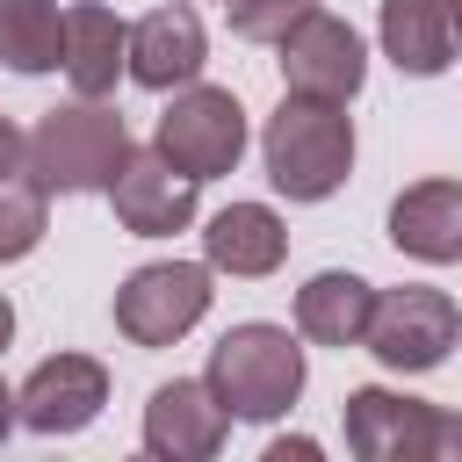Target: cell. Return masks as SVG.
Wrapping results in <instances>:
<instances>
[{
  "instance_id": "24",
  "label": "cell",
  "mask_w": 462,
  "mask_h": 462,
  "mask_svg": "<svg viewBox=\"0 0 462 462\" xmlns=\"http://www.w3.org/2000/svg\"><path fill=\"white\" fill-rule=\"evenodd\" d=\"M7 426H14V390L0 383V440H7Z\"/></svg>"
},
{
  "instance_id": "11",
  "label": "cell",
  "mask_w": 462,
  "mask_h": 462,
  "mask_svg": "<svg viewBox=\"0 0 462 462\" xmlns=\"http://www.w3.org/2000/svg\"><path fill=\"white\" fill-rule=\"evenodd\" d=\"M202 65H209V36H202V14H195L188 0L152 7V14L123 36V72H130L137 87H152V94L188 87Z\"/></svg>"
},
{
  "instance_id": "7",
  "label": "cell",
  "mask_w": 462,
  "mask_h": 462,
  "mask_svg": "<svg viewBox=\"0 0 462 462\" xmlns=\"http://www.w3.org/2000/svg\"><path fill=\"white\" fill-rule=\"evenodd\" d=\"M209 310V267L195 260H152L116 289V332L130 346H173Z\"/></svg>"
},
{
  "instance_id": "16",
  "label": "cell",
  "mask_w": 462,
  "mask_h": 462,
  "mask_svg": "<svg viewBox=\"0 0 462 462\" xmlns=\"http://www.w3.org/2000/svg\"><path fill=\"white\" fill-rule=\"evenodd\" d=\"M383 51L411 79L448 72L455 65V0H383Z\"/></svg>"
},
{
  "instance_id": "15",
  "label": "cell",
  "mask_w": 462,
  "mask_h": 462,
  "mask_svg": "<svg viewBox=\"0 0 462 462\" xmlns=\"http://www.w3.org/2000/svg\"><path fill=\"white\" fill-rule=\"evenodd\" d=\"M202 253H209V267H224V274H238V282H260V274L282 267L289 231H282V217H274L267 202H231V209L209 217Z\"/></svg>"
},
{
  "instance_id": "9",
  "label": "cell",
  "mask_w": 462,
  "mask_h": 462,
  "mask_svg": "<svg viewBox=\"0 0 462 462\" xmlns=\"http://www.w3.org/2000/svg\"><path fill=\"white\" fill-rule=\"evenodd\" d=\"M195 188L202 180H188L159 144H130L123 152V166H116V180L101 188L108 202H116V224L130 231V238H173V231H188L195 224Z\"/></svg>"
},
{
  "instance_id": "20",
  "label": "cell",
  "mask_w": 462,
  "mask_h": 462,
  "mask_svg": "<svg viewBox=\"0 0 462 462\" xmlns=\"http://www.w3.org/2000/svg\"><path fill=\"white\" fill-rule=\"evenodd\" d=\"M318 0H224V14H231V36H245V43H274L289 22H303Z\"/></svg>"
},
{
  "instance_id": "5",
  "label": "cell",
  "mask_w": 462,
  "mask_h": 462,
  "mask_svg": "<svg viewBox=\"0 0 462 462\" xmlns=\"http://www.w3.org/2000/svg\"><path fill=\"white\" fill-rule=\"evenodd\" d=\"M346 448L361 462H433V455L462 448V426L440 404H419V397H397V390L368 383V390L346 397Z\"/></svg>"
},
{
  "instance_id": "18",
  "label": "cell",
  "mask_w": 462,
  "mask_h": 462,
  "mask_svg": "<svg viewBox=\"0 0 462 462\" xmlns=\"http://www.w3.org/2000/svg\"><path fill=\"white\" fill-rule=\"evenodd\" d=\"M65 7L58 0H0V65L7 72H58Z\"/></svg>"
},
{
  "instance_id": "3",
  "label": "cell",
  "mask_w": 462,
  "mask_h": 462,
  "mask_svg": "<svg viewBox=\"0 0 462 462\" xmlns=\"http://www.w3.org/2000/svg\"><path fill=\"white\" fill-rule=\"evenodd\" d=\"M202 383L231 419H282L303 397V346L289 325H231L209 346Z\"/></svg>"
},
{
  "instance_id": "22",
  "label": "cell",
  "mask_w": 462,
  "mask_h": 462,
  "mask_svg": "<svg viewBox=\"0 0 462 462\" xmlns=\"http://www.w3.org/2000/svg\"><path fill=\"white\" fill-rule=\"evenodd\" d=\"M289 455H296V462H310V455H318V440H274V448H267V462H289Z\"/></svg>"
},
{
  "instance_id": "10",
  "label": "cell",
  "mask_w": 462,
  "mask_h": 462,
  "mask_svg": "<svg viewBox=\"0 0 462 462\" xmlns=\"http://www.w3.org/2000/svg\"><path fill=\"white\" fill-rule=\"evenodd\" d=\"M101 404H108V368L94 354H51L14 390V419L29 433H79L101 419Z\"/></svg>"
},
{
  "instance_id": "17",
  "label": "cell",
  "mask_w": 462,
  "mask_h": 462,
  "mask_svg": "<svg viewBox=\"0 0 462 462\" xmlns=\"http://www.w3.org/2000/svg\"><path fill=\"white\" fill-rule=\"evenodd\" d=\"M368 303L375 289L346 267H325L296 289V332L318 339V346H361V325H368Z\"/></svg>"
},
{
  "instance_id": "19",
  "label": "cell",
  "mask_w": 462,
  "mask_h": 462,
  "mask_svg": "<svg viewBox=\"0 0 462 462\" xmlns=\"http://www.w3.org/2000/svg\"><path fill=\"white\" fill-rule=\"evenodd\" d=\"M51 195L14 166V173H0V260H22V253H36L43 245V231H51V209H43Z\"/></svg>"
},
{
  "instance_id": "4",
  "label": "cell",
  "mask_w": 462,
  "mask_h": 462,
  "mask_svg": "<svg viewBox=\"0 0 462 462\" xmlns=\"http://www.w3.org/2000/svg\"><path fill=\"white\" fill-rule=\"evenodd\" d=\"M455 332H462V310H455L448 289H375L361 346L397 375H426V368L448 361Z\"/></svg>"
},
{
  "instance_id": "14",
  "label": "cell",
  "mask_w": 462,
  "mask_h": 462,
  "mask_svg": "<svg viewBox=\"0 0 462 462\" xmlns=\"http://www.w3.org/2000/svg\"><path fill=\"white\" fill-rule=\"evenodd\" d=\"M123 36L130 29H123L116 7H101V0L65 7V51H58V65H65V79H72L79 101L116 94V79H123Z\"/></svg>"
},
{
  "instance_id": "8",
  "label": "cell",
  "mask_w": 462,
  "mask_h": 462,
  "mask_svg": "<svg viewBox=\"0 0 462 462\" xmlns=\"http://www.w3.org/2000/svg\"><path fill=\"white\" fill-rule=\"evenodd\" d=\"M274 43H282V87H289V94H310V101H354L361 79H368L361 36H354L339 14H325V7H310L303 22H289Z\"/></svg>"
},
{
  "instance_id": "23",
  "label": "cell",
  "mask_w": 462,
  "mask_h": 462,
  "mask_svg": "<svg viewBox=\"0 0 462 462\" xmlns=\"http://www.w3.org/2000/svg\"><path fill=\"white\" fill-rule=\"evenodd\" d=\"M7 339H14V303L0 296V354H7Z\"/></svg>"
},
{
  "instance_id": "12",
  "label": "cell",
  "mask_w": 462,
  "mask_h": 462,
  "mask_svg": "<svg viewBox=\"0 0 462 462\" xmlns=\"http://www.w3.org/2000/svg\"><path fill=\"white\" fill-rule=\"evenodd\" d=\"M224 433H231V411H224V404L209 397V383H195V375L159 383L152 404H144V448L166 455V462H209V455L224 448Z\"/></svg>"
},
{
  "instance_id": "2",
  "label": "cell",
  "mask_w": 462,
  "mask_h": 462,
  "mask_svg": "<svg viewBox=\"0 0 462 462\" xmlns=\"http://www.w3.org/2000/svg\"><path fill=\"white\" fill-rule=\"evenodd\" d=\"M123 152H130V130H123L116 108H101V101H65V108H51V116L29 130L22 173H29L43 195H101V188L116 180Z\"/></svg>"
},
{
  "instance_id": "6",
  "label": "cell",
  "mask_w": 462,
  "mask_h": 462,
  "mask_svg": "<svg viewBox=\"0 0 462 462\" xmlns=\"http://www.w3.org/2000/svg\"><path fill=\"white\" fill-rule=\"evenodd\" d=\"M188 180H217V173H231L238 159H245V108H238V94L231 87H180L173 94V108L159 116V137H152Z\"/></svg>"
},
{
  "instance_id": "13",
  "label": "cell",
  "mask_w": 462,
  "mask_h": 462,
  "mask_svg": "<svg viewBox=\"0 0 462 462\" xmlns=\"http://www.w3.org/2000/svg\"><path fill=\"white\" fill-rule=\"evenodd\" d=\"M390 245L426 260V267H448L462 260V188L448 173L433 180H411L397 202H390Z\"/></svg>"
},
{
  "instance_id": "21",
  "label": "cell",
  "mask_w": 462,
  "mask_h": 462,
  "mask_svg": "<svg viewBox=\"0 0 462 462\" xmlns=\"http://www.w3.org/2000/svg\"><path fill=\"white\" fill-rule=\"evenodd\" d=\"M22 144H29V137H22V130L0 116V173H14V166H22Z\"/></svg>"
},
{
  "instance_id": "1",
  "label": "cell",
  "mask_w": 462,
  "mask_h": 462,
  "mask_svg": "<svg viewBox=\"0 0 462 462\" xmlns=\"http://www.w3.org/2000/svg\"><path fill=\"white\" fill-rule=\"evenodd\" d=\"M260 159H267V180L289 202H325L354 173V116H346V101L282 94V108L260 130Z\"/></svg>"
}]
</instances>
